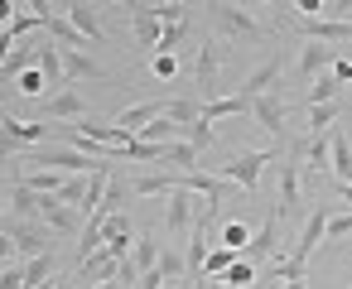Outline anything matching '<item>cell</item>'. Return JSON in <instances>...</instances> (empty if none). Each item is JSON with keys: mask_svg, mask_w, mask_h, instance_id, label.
<instances>
[{"mask_svg": "<svg viewBox=\"0 0 352 289\" xmlns=\"http://www.w3.org/2000/svg\"><path fill=\"white\" fill-rule=\"evenodd\" d=\"M232 260H236V251H227V246H212V251H208V260H203V275H208V279H222V275L232 270Z\"/></svg>", "mask_w": 352, "mask_h": 289, "instance_id": "34", "label": "cell"}, {"mask_svg": "<svg viewBox=\"0 0 352 289\" xmlns=\"http://www.w3.org/2000/svg\"><path fill=\"white\" fill-rule=\"evenodd\" d=\"M63 178H68V174H58V169H30V174H15V183H25V188H34V193H58Z\"/></svg>", "mask_w": 352, "mask_h": 289, "instance_id": "27", "label": "cell"}, {"mask_svg": "<svg viewBox=\"0 0 352 289\" xmlns=\"http://www.w3.org/2000/svg\"><path fill=\"white\" fill-rule=\"evenodd\" d=\"M102 251H111L116 260H131V251H135V231H131V217H126V212H116V217L102 222Z\"/></svg>", "mask_w": 352, "mask_h": 289, "instance_id": "10", "label": "cell"}, {"mask_svg": "<svg viewBox=\"0 0 352 289\" xmlns=\"http://www.w3.org/2000/svg\"><path fill=\"white\" fill-rule=\"evenodd\" d=\"M328 102H342V82L333 73H323L314 87H309V106H328Z\"/></svg>", "mask_w": 352, "mask_h": 289, "instance_id": "29", "label": "cell"}, {"mask_svg": "<svg viewBox=\"0 0 352 289\" xmlns=\"http://www.w3.org/2000/svg\"><path fill=\"white\" fill-rule=\"evenodd\" d=\"M251 116L261 121V130H270L275 140H285V102H280L275 92H261V97L251 102Z\"/></svg>", "mask_w": 352, "mask_h": 289, "instance_id": "12", "label": "cell"}, {"mask_svg": "<svg viewBox=\"0 0 352 289\" xmlns=\"http://www.w3.org/2000/svg\"><path fill=\"white\" fill-rule=\"evenodd\" d=\"M39 203H44V193H34L25 183H10V212L20 222H39Z\"/></svg>", "mask_w": 352, "mask_h": 289, "instance_id": "22", "label": "cell"}, {"mask_svg": "<svg viewBox=\"0 0 352 289\" xmlns=\"http://www.w3.org/2000/svg\"><path fill=\"white\" fill-rule=\"evenodd\" d=\"M198 289H227V284H222V279H208V275H203V279H198Z\"/></svg>", "mask_w": 352, "mask_h": 289, "instance_id": "48", "label": "cell"}, {"mask_svg": "<svg viewBox=\"0 0 352 289\" xmlns=\"http://www.w3.org/2000/svg\"><path fill=\"white\" fill-rule=\"evenodd\" d=\"M6 231H10V241H15V251L25 255V260H34V255H49L54 251V231L44 227V222H20V217H10L6 222Z\"/></svg>", "mask_w": 352, "mask_h": 289, "instance_id": "4", "label": "cell"}, {"mask_svg": "<svg viewBox=\"0 0 352 289\" xmlns=\"http://www.w3.org/2000/svg\"><path fill=\"white\" fill-rule=\"evenodd\" d=\"M54 289H68V279H54Z\"/></svg>", "mask_w": 352, "mask_h": 289, "instance_id": "54", "label": "cell"}, {"mask_svg": "<svg viewBox=\"0 0 352 289\" xmlns=\"http://www.w3.org/2000/svg\"><path fill=\"white\" fill-rule=\"evenodd\" d=\"M164 289H193V284H188V279H174V284H164Z\"/></svg>", "mask_w": 352, "mask_h": 289, "instance_id": "51", "label": "cell"}, {"mask_svg": "<svg viewBox=\"0 0 352 289\" xmlns=\"http://www.w3.org/2000/svg\"><path fill=\"white\" fill-rule=\"evenodd\" d=\"M328 217H333V207H328V203H314V212H309V222H304V231H299V241H294V255H289V265H294V270H304V265H309L314 246H318V241H323V231H328Z\"/></svg>", "mask_w": 352, "mask_h": 289, "instance_id": "6", "label": "cell"}, {"mask_svg": "<svg viewBox=\"0 0 352 289\" xmlns=\"http://www.w3.org/2000/svg\"><path fill=\"white\" fill-rule=\"evenodd\" d=\"M155 270H160V279H164V284H174V279H184V275H188V265H184V255H179V251H160V265H155Z\"/></svg>", "mask_w": 352, "mask_h": 289, "instance_id": "38", "label": "cell"}, {"mask_svg": "<svg viewBox=\"0 0 352 289\" xmlns=\"http://www.w3.org/2000/svg\"><path fill=\"white\" fill-rule=\"evenodd\" d=\"M155 15H160V25H184L188 5H184V0H164V5H155Z\"/></svg>", "mask_w": 352, "mask_h": 289, "instance_id": "41", "label": "cell"}, {"mask_svg": "<svg viewBox=\"0 0 352 289\" xmlns=\"http://www.w3.org/2000/svg\"><path fill=\"white\" fill-rule=\"evenodd\" d=\"M217 68H222V44H198V54H193V78H198V92L208 97V102H217L222 92H217Z\"/></svg>", "mask_w": 352, "mask_h": 289, "instance_id": "7", "label": "cell"}, {"mask_svg": "<svg viewBox=\"0 0 352 289\" xmlns=\"http://www.w3.org/2000/svg\"><path fill=\"white\" fill-rule=\"evenodd\" d=\"M97 289H121V284H116V279H102V284H97Z\"/></svg>", "mask_w": 352, "mask_h": 289, "instance_id": "52", "label": "cell"}, {"mask_svg": "<svg viewBox=\"0 0 352 289\" xmlns=\"http://www.w3.org/2000/svg\"><path fill=\"white\" fill-rule=\"evenodd\" d=\"M222 284H227V289H251V284H256V265L236 255V260H232V270L222 275Z\"/></svg>", "mask_w": 352, "mask_h": 289, "instance_id": "35", "label": "cell"}, {"mask_svg": "<svg viewBox=\"0 0 352 289\" xmlns=\"http://www.w3.org/2000/svg\"><path fill=\"white\" fill-rule=\"evenodd\" d=\"M222 246L241 255V251L251 246V227H246V222H222Z\"/></svg>", "mask_w": 352, "mask_h": 289, "instance_id": "36", "label": "cell"}, {"mask_svg": "<svg viewBox=\"0 0 352 289\" xmlns=\"http://www.w3.org/2000/svg\"><path fill=\"white\" fill-rule=\"evenodd\" d=\"M39 222H44L49 231H58V236H73V231H78V212L63 207L54 193H44V203H39Z\"/></svg>", "mask_w": 352, "mask_h": 289, "instance_id": "13", "label": "cell"}, {"mask_svg": "<svg viewBox=\"0 0 352 289\" xmlns=\"http://www.w3.org/2000/svg\"><path fill=\"white\" fill-rule=\"evenodd\" d=\"M131 289H140V284H131Z\"/></svg>", "mask_w": 352, "mask_h": 289, "instance_id": "55", "label": "cell"}, {"mask_svg": "<svg viewBox=\"0 0 352 289\" xmlns=\"http://www.w3.org/2000/svg\"><path fill=\"white\" fill-rule=\"evenodd\" d=\"M212 10V20H217V30L222 34H232V39H265V30H261V20L251 15V10H241V5H208Z\"/></svg>", "mask_w": 352, "mask_h": 289, "instance_id": "5", "label": "cell"}, {"mask_svg": "<svg viewBox=\"0 0 352 289\" xmlns=\"http://www.w3.org/2000/svg\"><path fill=\"white\" fill-rule=\"evenodd\" d=\"M342 236H352V212H333V217H328L323 241H342Z\"/></svg>", "mask_w": 352, "mask_h": 289, "instance_id": "43", "label": "cell"}, {"mask_svg": "<svg viewBox=\"0 0 352 289\" xmlns=\"http://www.w3.org/2000/svg\"><path fill=\"white\" fill-rule=\"evenodd\" d=\"M280 289H309V284H304V279H285Z\"/></svg>", "mask_w": 352, "mask_h": 289, "instance_id": "49", "label": "cell"}, {"mask_svg": "<svg viewBox=\"0 0 352 289\" xmlns=\"http://www.w3.org/2000/svg\"><path fill=\"white\" fill-rule=\"evenodd\" d=\"M140 289H164V279H160V270H145V275H140Z\"/></svg>", "mask_w": 352, "mask_h": 289, "instance_id": "47", "label": "cell"}, {"mask_svg": "<svg viewBox=\"0 0 352 289\" xmlns=\"http://www.w3.org/2000/svg\"><path fill=\"white\" fill-rule=\"evenodd\" d=\"M212 135H217V130H212V121H203V116H198V126H193V130H188L184 140H188V145H193V150L203 154V150L212 145Z\"/></svg>", "mask_w": 352, "mask_h": 289, "instance_id": "42", "label": "cell"}, {"mask_svg": "<svg viewBox=\"0 0 352 289\" xmlns=\"http://www.w3.org/2000/svg\"><path fill=\"white\" fill-rule=\"evenodd\" d=\"M63 15H68V25L82 34V39H92V44H102L107 39V30H102V15H97V5H58Z\"/></svg>", "mask_w": 352, "mask_h": 289, "instance_id": "14", "label": "cell"}, {"mask_svg": "<svg viewBox=\"0 0 352 289\" xmlns=\"http://www.w3.org/2000/svg\"><path fill=\"white\" fill-rule=\"evenodd\" d=\"M299 30L309 34V44H352V20H299Z\"/></svg>", "mask_w": 352, "mask_h": 289, "instance_id": "11", "label": "cell"}, {"mask_svg": "<svg viewBox=\"0 0 352 289\" xmlns=\"http://www.w3.org/2000/svg\"><path fill=\"white\" fill-rule=\"evenodd\" d=\"M34 68L44 73V82H49L54 92H68V73H63V49H58V44H39Z\"/></svg>", "mask_w": 352, "mask_h": 289, "instance_id": "15", "label": "cell"}, {"mask_svg": "<svg viewBox=\"0 0 352 289\" xmlns=\"http://www.w3.org/2000/svg\"><path fill=\"white\" fill-rule=\"evenodd\" d=\"M44 116L49 121H87V106H82V92H54L49 102H44Z\"/></svg>", "mask_w": 352, "mask_h": 289, "instance_id": "16", "label": "cell"}, {"mask_svg": "<svg viewBox=\"0 0 352 289\" xmlns=\"http://www.w3.org/2000/svg\"><path fill=\"white\" fill-rule=\"evenodd\" d=\"M299 145H304V154H309L314 169H328V159H333V140H328V135H309V140H299Z\"/></svg>", "mask_w": 352, "mask_h": 289, "instance_id": "32", "label": "cell"}, {"mask_svg": "<svg viewBox=\"0 0 352 289\" xmlns=\"http://www.w3.org/2000/svg\"><path fill=\"white\" fill-rule=\"evenodd\" d=\"M25 279H30V284H54V251L25 260Z\"/></svg>", "mask_w": 352, "mask_h": 289, "instance_id": "39", "label": "cell"}, {"mask_svg": "<svg viewBox=\"0 0 352 289\" xmlns=\"http://www.w3.org/2000/svg\"><path fill=\"white\" fill-rule=\"evenodd\" d=\"M20 92H25V97H39V102H44V92H49L44 73H39V68H25V73H20Z\"/></svg>", "mask_w": 352, "mask_h": 289, "instance_id": "40", "label": "cell"}, {"mask_svg": "<svg viewBox=\"0 0 352 289\" xmlns=\"http://www.w3.org/2000/svg\"><path fill=\"white\" fill-rule=\"evenodd\" d=\"M251 111V102L236 92V97H217V102H203V121H227V116H241Z\"/></svg>", "mask_w": 352, "mask_h": 289, "instance_id": "25", "label": "cell"}, {"mask_svg": "<svg viewBox=\"0 0 352 289\" xmlns=\"http://www.w3.org/2000/svg\"><path fill=\"white\" fill-rule=\"evenodd\" d=\"M150 68H155V78H174V73H179V58H174V54H155Z\"/></svg>", "mask_w": 352, "mask_h": 289, "instance_id": "45", "label": "cell"}, {"mask_svg": "<svg viewBox=\"0 0 352 289\" xmlns=\"http://www.w3.org/2000/svg\"><path fill=\"white\" fill-rule=\"evenodd\" d=\"M188 34H193V25H188V20H184V25H164V34H160V49H155V54H174V58H179V54H184L179 44H184Z\"/></svg>", "mask_w": 352, "mask_h": 289, "instance_id": "31", "label": "cell"}, {"mask_svg": "<svg viewBox=\"0 0 352 289\" xmlns=\"http://www.w3.org/2000/svg\"><path fill=\"white\" fill-rule=\"evenodd\" d=\"M347 20H352V10H347Z\"/></svg>", "mask_w": 352, "mask_h": 289, "instance_id": "56", "label": "cell"}, {"mask_svg": "<svg viewBox=\"0 0 352 289\" xmlns=\"http://www.w3.org/2000/svg\"><path fill=\"white\" fill-rule=\"evenodd\" d=\"M342 54L333 49V44H304L299 49V58H294V68H299V78L304 82H318L323 73H333V63H338Z\"/></svg>", "mask_w": 352, "mask_h": 289, "instance_id": "8", "label": "cell"}, {"mask_svg": "<svg viewBox=\"0 0 352 289\" xmlns=\"http://www.w3.org/2000/svg\"><path fill=\"white\" fill-rule=\"evenodd\" d=\"M164 227H169L174 236H184V231L193 227V193H184V188H174V193H169V212H164Z\"/></svg>", "mask_w": 352, "mask_h": 289, "instance_id": "20", "label": "cell"}, {"mask_svg": "<svg viewBox=\"0 0 352 289\" xmlns=\"http://www.w3.org/2000/svg\"><path fill=\"white\" fill-rule=\"evenodd\" d=\"M275 231H280V222H275V212H270V222H265L261 231H251V246H246V251H251V255H270V251H275Z\"/></svg>", "mask_w": 352, "mask_h": 289, "instance_id": "37", "label": "cell"}, {"mask_svg": "<svg viewBox=\"0 0 352 289\" xmlns=\"http://www.w3.org/2000/svg\"><path fill=\"white\" fill-rule=\"evenodd\" d=\"M34 145H49V126L44 121H15L0 116V154H25Z\"/></svg>", "mask_w": 352, "mask_h": 289, "instance_id": "3", "label": "cell"}, {"mask_svg": "<svg viewBox=\"0 0 352 289\" xmlns=\"http://www.w3.org/2000/svg\"><path fill=\"white\" fill-rule=\"evenodd\" d=\"M328 140H333V159H328L333 178H338V183H352V140H347V130H342V126H333V130H328Z\"/></svg>", "mask_w": 352, "mask_h": 289, "instance_id": "19", "label": "cell"}, {"mask_svg": "<svg viewBox=\"0 0 352 289\" xmlns=\"http://www.w3.org/2000/svg\"><path fill=\"white\" fill-rule=\"evenodd\" d=\"M338 198H347V203H352V183H338Z\"/></svg>", "mask_w": 352, "mask_h": 289, "instance_id": "50", "label": "cell"}, {"mask_svg": "<svg viewBox=\"0 0 352 289\" xmlns=\"http://www.w3.org/2000/svg\"><path fill=\"white\" fill-rule=\"evenodd\" d=\"M131 260H135V270H140V275L160 265V246H155V231H140V236H135V251H131Z\"/></svg>", "mask_w": 352, "mask_h": 289, "instance_id": "28", "label": "cell"}, {"mask_svg": "<svg viewBox=\"0 0 352 289\" xmlns=\"http://www.w3.org/2000/svg\"><path fill=\"white\" fill-rule=\"evenodd\" d=\"M164 106H169V97H155V102H140V106H131V111H121L116 116V126L121 130H131V135H140L150 121H160L164 116Z\"/></svg>", "mask_w": 352, "mask_h": 289, "instance_id": "17", "label": "cell"}, {"mask_svg": "<svg viewBox=\"0 0 352 289\" xmlns=\"http://www.w3.org/2000/svg\"><path fill=\"white\" fill-rule=\"evenodd\" d=\"M299 159H304V145H289V159H280V207H275L280 227L289 217H299V207H304V169H299Z\"/></svg>", "mask_w": 352, "mask_h": 289, "instance_id": "2", "label": "cell"}, {"mask_svg": "<svg viewBox=\"0 0 352 289\" xmlns=\"http://www.w3.org/2000/svg\"><path fill=\"white\" fill-rule=\"evenodd\" d=\"M160 164H174V174H193V164H198V150H193L188 140H169V145L160 150Z\"/></svg>", "mask_w": 352, "mask_h": 289, "instance_id": "23", "label": "cell"}, {"mask_svg": "<svg viewBox=\"0 0 352 289\" xmlns=\"http://www.w3.org/2000/svg\"><path fill=\"white\" fill-rule=\"evenodd\" d=\"M265 164H275V150H246V154H232L227 164H217L212 174H217L222 183L241 188V193H256V188H261V174H265Z\"/></svg>", "mask_w": 352, "mask_h": 289, "instance_id": "1", "label": "cell"}, {"mask_svg": "<svg viewBox=\"0 0 352 289\" xmlns=\"http://www.w3.org/2000/svg\"><path fill=\"white\" fill-rule=\"evenodd\" d=\"M131 10V30H135V44H140V54H155L160 49V34H164V25H160V15H155V5H126Z\"/></svg>", "mask_w": 352, "mask_h": 289, "instance_id": "9", "label": "cell"}, {"mask_svg": "<svg viewBox=\"0 0 352 289\" xmlns=\"http://www.w3.org/2000/svg\"><path fill=\"white\" fill-rule=\"evenodd\" d=\"M280 73H285V63H280V54H275V58H265V63H256V68H251V78L241 82V97H246V102H256L261 92H270V82H275Z\"/></svg>", "mask_w": 352, "mask_h": 289, "instance_id": "18", "label": "cell"}, {"mask_svg": "<svg viewBox=\"0 0 352 289\" xmlns=\"http://www.w3.org/2000/svg\"><path fill=\"white\" fill-rule=\"evenodd\" d=\"M102 222H107V217H87L82 241H78V260H87V255H97V251H102Z\"/></svg>", "mask_w": 352, "mask_h": 289, "instance_id": "33", "label": "cell"}, {"mask_svg": "<svg viewBox=\"0 0 352 289\" xmlns=\"http://www.w3.org/2000/svg\"><path fill=\"white\" fill-rule=\"evenodd\" d=\"M54 198H58L63 207H73V212H78V207H82V198H87V174H73V178H63V188H58Z\"/></svg>", "mask_w": 352, "mask_h": 289, "instance_id": "30", "label": "cell"}, {"mask_svg": "<svg viewBox=\"0 0 352 289\" xmlns=\"http://www.w3.org/2000/svg\"><path fill=\"white\" fill-rule=\"evenodd\" d=\"M342 102H328V106H309V135H328L338 121H342Z\"/></svg>", "mask_w": 352, "mask_h": 289, "instance_id": "26", "label": "cell"}, {"mask_svg": "<svg viewBox=\"0 0 352 289\" xmlns=\"http://www.w3.org/2000/svg\"><path fill=\"white\" fill-rule=\"evenodd\" d=\"M179 188V174L174 169H160V174H135L131 178V193L135 198H150V193H174Z\"/></svg>", "mask_w": 352, "mask_h": 289, "instance_id": "21", "label": "cell"}, {"mask_svg": "<svg viewBox=\"0 0 352 289\" xmlns=\"http://www.w3.org/2000/svg\"><path fill=\"white\" fill-rule=\"evenodd\" d=\"M15 241H10V231H0V270H6V265H15Z\"/></svg>", "mask_w": 352, "mask_h": 289, "instance_id": "46", "label": "cell"}, {"mask_svg": "<svg viewBox=\"0 0 352 289\" xmlns=\"http://www.w3.org/2000/svg\"><path fill=\"white\" fill-rule=\"evenodd\" d=\"M63 73H68V82L73 78H102V63L87 58L82 49H63Z\"/></svg>", "mask_w": 352, "mask_h": 289, "instance_id": "24", "label": "cell"}, {"mask_svg": "<svg viewBox=\"0 0 352 289\" xmlns=\"http://www.w3.org/2000/svg\"><path fill=\"white\" fill-rule=\"evenodd\" d=\"M0 227H6V198H0Z\"/></svg>", "mask_w": 352, "mask_h": 289, "instance_id": "53", "label": "cell"}, {"mask_svg": "<svg viewBox=\"0 0 352 289\" xmlns=\"http://www.w3.org/2000/svg\"><path fill=\"white\" fill-rule=\"evenodd\" d=\"M0 289H30L25 265H6V270H0Z\"/></svg>", "mask_w": 352, "mask_h": 289, "instance_id": "44", "label": "cell"}]
</instances>
